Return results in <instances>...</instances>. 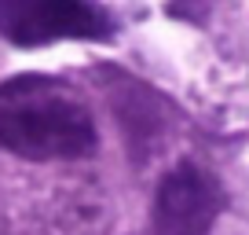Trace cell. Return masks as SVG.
I'll return each mask as SVG.
<instances>
[{
  "label": "cell",
  "mask_w": 249,
  "mask_h": 235,
  "mask_svg": "<svg viewBox=\"0 0 249 235\" xmlns=\"http://www.w3.org/2000/svg\"><path fill=\"white\" fill-rule=\"evenodd\" d=\"M224 213V188L198 162H176L154 191L150 228L154 235H213Z\"/></svg>",
  "instance_id": "cell-3"
},
{
  "label": "cell",
  "mask_w": 249,
  "mask_h": 235,
  "mask_svg": "<svg viewBox=\"0 0 249 235\" xmlns=\"http://www.w3.org/2000/svg\"><path fill=\"white\" fill-rule=\"evenodd\" d=\"M0 147L26 162H77L95 155L99 129L70 85L26 74L0 85Z\"/></svg>",
  "instance_id": "cell-1"
},
{
  "label": "cell",
  "mask_w": 249,
  "mask_h": 235,
  "mask_svg": "<svg viewBox=\"0 0 249 235\" xmlns=\"http://www.w3.org/2000/svg\"><path fill=\"white\" fill-rule=\"evenodd\" d=\"M114 19L95 0H0V37L18 48L55 40H114Z\"/></svg>",
  "instance_id": "cell-2"
}]
</instances>
